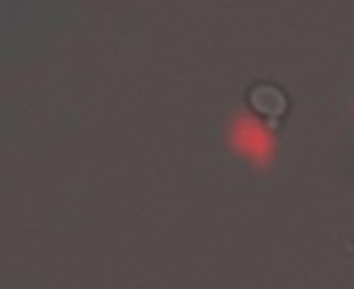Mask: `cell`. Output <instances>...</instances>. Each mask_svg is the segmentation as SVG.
Segmentation results:
<instances>
[{
  "mask_svg": "<svg viewBox=\"0 0 354 289\" xmlns=\"http://www.w3.org/2000/svg\"><path fill=\"white\" fill-rule=\"evenodd\" d=\"M248 104L254 106V113H260L263 118H269L272 124L286 113V106H290L286 95L274 83H257L248 92Z\"/></svg>",
  "mask_w": 354,
  "mask_h": 289,
  "instance_id": "cell-1",
  "label": "cell"
}]
</instances>
